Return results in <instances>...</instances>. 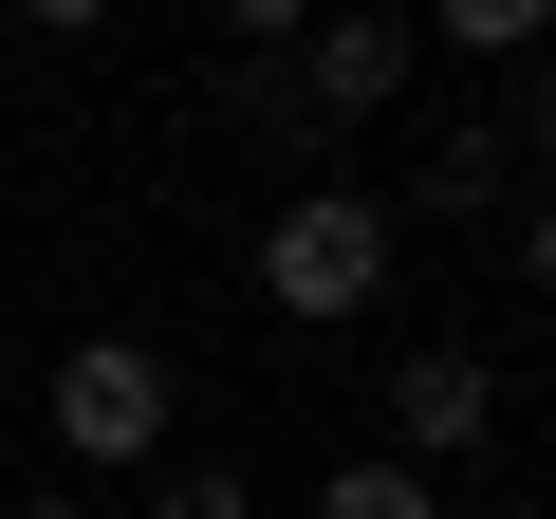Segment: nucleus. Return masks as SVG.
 <instances>
[{"mask_svg":"<svg viewBox=\"0 0 556 519\" xmlns=\"http://www.w3.org/2000/svg\"><path fill=\"white\" fill-rule=\"evenodd\" d=\"M371 427H390V464H427V482H445V464L501 427V371H482L464 334H408V353H390V390H371Z\"/></svg>","mask_w":556,"mask_h":519,"instance_id":"7ed1b4c3","label":"nucleus"},{"mask_svg":"<svg viewBox=\"0 0 556 519\" xmlns=\"http://www.w3.org/2000/svg\"><path fill=\"white\" fill-rule=\"evenodd\" d=\"M390 279H408V223H390L371 186H298V204L260 223V298L298 316V334H353Z\"/></svg>","mask_w":556,"mask_h":519,"instance_id":"f257e3e1","label":"nucleus"},{"mask_svg":"<svg viewBox=\"0 0 556 519\" xmlns=\"http://www.w3.org/2000/svg\"><path fill=\"white\" fill-rule=\"evenodd\" d=\"M519 298H538V316H556V186H538V204H519Z\"/></svg>","mask_w":556,"mask_h":519,"instance_id":"6e6552de","label":"nucleus"},{"mask_svg":"<svg viewBox=\"0 0 556 519\" xmlns=\"http://www.w3.org/2000/svg\"><path fill=\"white\" fill-rule=\"evenodd\" d=\"M316 519H445V482H427V464H390V445H353V464L316 482Z\"/></svg>","mask_w":556,"mask_h":519,"instance_id":"39448f33","label":"nucleus"},{"mask_svg":"<svg viewBox=\"0 0 556 519\" xmlns=\"http://www.w3.org/2000/svg\"><path fill=\"white\" fill-rule=\"evenodd\" d=\"M20 519H93V501H20Z\"/></svg>","mask_w":556,"mask_h":519,"instance_id":"1a4fd4ad","label":"nucleus"},{"mask_svg":"<svg viewBox=\"0 0 556 519\" xmlns=\"http://www.w3.org/2000/svg\"><path fill=\"white\" fill-rule=\"evenodd\" d=\"M167 427H186V371H167L149 334H75V353H56V445H75V464H130V482H149Z\"/></svg>","mask_w":556,"mask_h":519,"instance_id":"f03ea898","label":"nucleus"},{"mask_svg":"<svg viewBox=\"0 0 556 519\" xmlns=\"http://www.w3.org/2000/svg\"><path fill=\"white\" fill-rule=\"evenodd\" d=\"M445 56H538V0H445Z\"/></svg>","mask_w":556,"mask_h":519,"instance_id":"0eeeda50","label":"nucleus"},{"mask_svg":"<svg viewBox=\"0 0 556 519\" xmlns=\"http://www.w3.org/2000/svg\"><path fill=\"white\" fill-rule=\"evenodd\" d=\"M149 519H260V501H241V464H186V445H167V464H149Z\"/></svg>","mask_w":556,"mask_h":519,"instance_id":"423d86ee","label":"nucleus"},{"mask_svg":"<svg viewBox=\"0 0 556 519\" xmlns=\"http://www.w3.org/2000/svg\"><path fill=\"white\" fill-rule=\"evenodd\" d=\"M278 75H298V112H390L408 93V20H298V56H278Z\"/></svg>","mask_w":556,"mask_h":519,"instance_id":"20e7f679","label":"nucleus"}]
</instances>
